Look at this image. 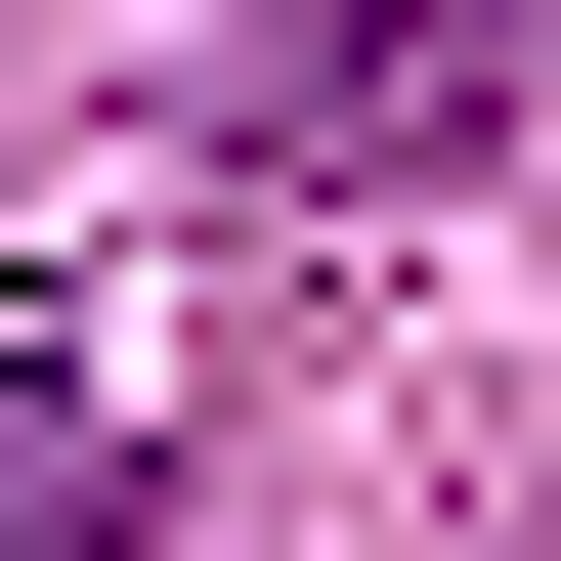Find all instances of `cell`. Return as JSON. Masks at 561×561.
Masks as SVG:
<instances>
[{
  "instance_id": "6da1fadb",
  "label": "cell",
  "mask_w": 561,
  "mask_h": 561,
  "mask_svg": "<svg viewBox=\"0 0 561 561\" xmlns=\"http://www.w3.org/2000/svg\"><path fill=\"white\" fill-rule=\"evenodd\" d=\"M518 130V0H260V173H476Z\"/></svg>"
},
{
  "instance_id": "7a4b0ae2",
  "label": "cell",
  "mask_w": 561,
  "mask_h": 561,
  "mask_svg": "<svg viewBox=\"0 0 561 561\" xmlns=\"http://www.w3.org/2000/svg\"><path fill=\"white\" fill-rule=\"evenodd\" d=\"M0 561H173V476H130V389H87V346H0Z\"/></svg>"
}]
</instances>
